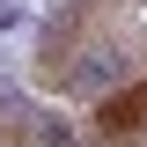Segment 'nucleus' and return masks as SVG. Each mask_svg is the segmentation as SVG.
<instances>
[{
	"instance_id": "f257e3e1",
	"label": "nucleus",
	"mask_w": 147,
	"mask_h": 147,
	"mask_svg": "<svg viewBox=\"0 0 147 147\" xmlns=\"http://www.w3.org/2000/svg\"><path fill=\"white\" fill-rule=\"evenodd\" d=\"M37 74L52 88L96 96L147 74V0H59L52 30L37 44Z\"/></svg>"
}]
</instances>
